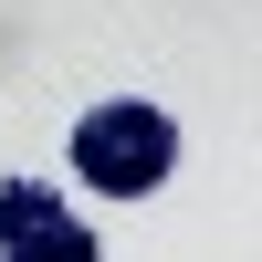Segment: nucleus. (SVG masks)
Here are the masks:
<instances>
[{
  "mask_svg": "<svg viewBox=\"0 0 262 262\" xmlns=\"http://www.w3.org/2000/svg\"><path fill=\"white\" fill-rule=\"evenodd\" d=\"M0 262H105V252L42 179H0Z\"/></svg>",
  "mask_w": 262,
  "mask_h": 262,
  "instance_id": "2",
  "label": "nucleus"
},
{
  "mask_svg": "<svg viewBox=\"0 0 262 262\" xmlns=\"http://www.w3.org/2000/svg\"><path fill=\"white\" fill-rule=\"evenodd\" d=\"M168 168H179V126L158 105L116 95V105H84L74 116V179H95L105 200H147Z\"/></svg>",
  "mask_w": 262,
  "mask_h": 262,
  "instance_id": "1",
  "label": "nucleus"
}]
</instances>
